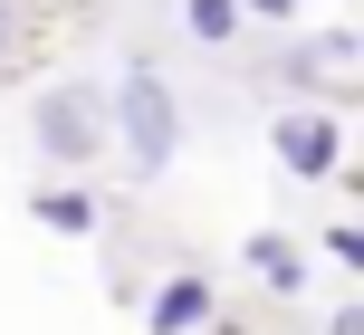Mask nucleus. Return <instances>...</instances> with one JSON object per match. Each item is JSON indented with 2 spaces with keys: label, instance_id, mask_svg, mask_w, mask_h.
Wrapping results in <instances>:
<instances>
[{
  "label": "nucleus",
  "instance_id": "obj_11",
  "mask_svg": "<svg viewBox=\"0 0 364 335\" xmlns=\"http://www.w3.org/2000/svg\"><path fill=\"white\" fill-rule=\"evenodd\" d=\"M10 38H19V0H0V48H10Z\"/></svg>",
  "mask_w": 364,
  "mask_h": 335
},
{
  "label": "nucleus",
  "instance_id": "obj_2",
  "mask_svg": "<svg viewBox=\"0 0 364 335\" xmlns=\"http://www.w3.org/2000/svg\"><path fill=\"white\" fill-rule=\"evenodd\" d=\"M269 153H278L288 182H336V172H346V115L336 106H288L269 125Z\"/></svg>",
  "mask_w": 364,
  "mask_h": 335
},
{
  "label": "nucleus",
  "instance_id": "obj_10",
  "mask_svg": "<svg viewBox=\"0 0 364 335\" xmlns=\"http://www.w3.org/2000/svg\"><path fill=\"white\" fill-rule=\"evenodd\" d=\"M240 19H297V0H240Z\"/></svg>",
  "mask_w": 364,
  "mask_h": 335
},
{
  "label": "nucleus",
  "instance_id": "obj_9",
  "mask_svg": "<svg viewBox=\"0 0 364 335\" xmlns=\"http://www.w3.org/2000/svg\"><path fill=\"white\" fill-rule=\"evenodd\" d=\"M326 259H336V268H364V230H355V221L326 230Z\"/></svg>",
  "mask_w": 364,
  "mask_h": 335
},
{
  "label": "nucleus",
  "instance_id": "obj_1",
  "mask_svg": "<svg viewBox=\"0 0 364 335\" xmlns=\"http://www.w3.org/2000/svg\"><path fill=\"white\" fill-rule=\"evenodd\" d=\"M115 134H125L134 182L173 172V153H182V96H173V77H164V67H144V57L125 67V87H115Z\"/></svg>",
  "mask_w": 364,
  "mask_h": 335
},
{
  "label": "nucleus",
  "instance_id": "obj_7",
  "mask_svg": "<svg viewBox=\"0 0 364 335\" xmlns=\"http://www.w3.org/2000/svg\"><path fill=\"white\" fill-rule=\"evenodd\" d=\"M29 221H38V230H68V240H87V230H96V202H87L77 182H48V192H29Z\"/></svg>",
  "mask_w": 364,
  "mask_h": 335
},
{
  "label": "nucleus",
  "instance_id": "obj_5",
  "mask_svg": "<svg viewBox=\"0 0 364 335\" xmlns=\"http://www.w3.org/2000/svg\"><path fill=\"white\" fill-rule=\"evenodd\" d=\"M288 67L307 77V87H326V96H336V87H346V77L364 67V48H355V29H326V38H307V48H297Z\"/></svg>",
  "mask_w": 364,
  "mask_h": 335
},
{
  "label": "nucleus",
  "instance_id": "obj_8",
  "mask_svg": "<svg viewBox=\"0 0 364 335\" xmlns=\"http://www.w3.org/2000/svg\"><path fill=\"white\" fill-rule=\"evenodd\" d=\"M182 29H192L201 48H230L250 19H240V0H182Z\"/></svg>",
  "mask_w": 364,
  "mask_h": 335
},
{
  "label": "nucleus",
  "instance_id": "obj_6",
  "mask_svg": "<svg viewBox=\"0 0 364 335\" xmlns=\"http://www.w3.org/2000/svg\"><path fill=\"white\" fill-rule=\"evenodd\" d=\"M250 278H259V287H278V297H297V287H307V259H297V240L259 230V240H250Z\"/></svg>",
  "mask_w": 364,
  "mask_h": 335
},
{
  "label": "nucleus",
  "instance_id": "obj_3",
  "mask_svg": "<svg viewBox=\"0 0 364 335\" xmlns=\"http://www.w3.org/2000/svg\"><path fill=\"white\" fill-rule=\"evenodd\" d=\"M29 134H38L68 172H87L96 153H106V106H96V87H48V96L29 106Z\"/></svg>",
  "mask_w": 364,
  "mask_h": 335
},
{
  "label": "nucleus",
  "instance_id": "obj_4",
  "mask_svg": "<svg viewBox=\"0 0 364 335\" xmlns=\"http://www.w3.org/2000/svg\"><path fill=\"white\" fill-rule=\"evenodd\" d=\"M211 326V278H164L144 307V335H201Z\"/></svg>",
  "mask_w": 364,
  "mask_h": 335
}]
</instances>
